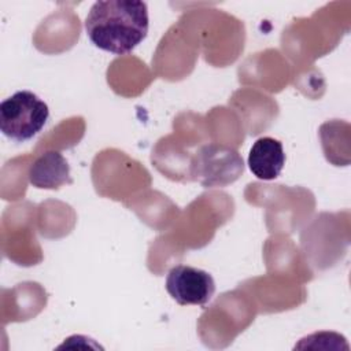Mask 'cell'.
<instances>
[{
    "instance_id": "cell-5",
    "label": "cell",
    "mask_w": 351,
    "mask_h": 351,
    "mask_svg": "<svg viewBox=\"0 0 351 351\" xmlns=\"http://www.w3.org/2000/svg\"><path fill=\"white\" fill-rule=\"evenodd\" d=\"M27 178L38 189H58L73 182L69 162L58 151H47L37 156L29 167Z\"/></svg>"
},
{
    "instance_id": "cell-6",
    "label": "cell",
    "mask_w": 351,
    "mask_h": 351,
    "mask_svg": "<svg viewBox=\"0 0 351 351\" xmlns=\"http://www.w3.org/2000/svg\"><path fill=\"white\" fill-rule=\"evenodd\" d=\"M285 165V152L280 140L265 136L258 138L248 154V167L259 180L269 181L280 176Z\"/></svg>"
},
{
    "instance_id": "cell-2",
    "label": "cell",
    "mask_w": 351,
    "mask_h": 351,
    "mask_svg": "<svg viewBox=\"0 0 351 351\" xmlns=\"http://www.w3.org/2000/svg\"><path fill=\"white\" fill-rule=\"evenodd\" d=\"M48 118L47 103L30 90H18L0 103V130L16 143L33 138Z\"/></svg>"
},
{
    "instance_id": "cell-1",
    "label": "cell",
    "mask_w": 351,
    "mask_h": 351,
    "mask_svg": "<svg viewBox=\"0 0 351 351\" xmlns=\"http://www.w3.org/2000/svg\"><path fill=\"white\" fill-rule=\"evenodd\" d=\"M148 5L141 0H99L85 18L90 43L103 51L130 53L148 34Z\"/></svg>"
},
{
    "instance_id": "cell-3",
    "label": "cell",
    "mask_w": 351,
    "mask_h": 351,
    "mask_svg": "<svg viewBox=\"0 0 351 351\" xmlns=\"http://www.w3.org/2000/svg\"><path fill=\"white\" fill-rule=\"evenodd\" d=\"M244 163L240 154L223 144L203 145L191 162V176L204 188L226 186L243 173Z\"/></svg>"
},
{
    "instance_id": "cell-4",
    "label": "cell",
    "mask_w": 351,
    "mask_h": 351,
    "mask_svg": "<svg viewBox=\"0 0 351 351\" xmlns=\"http://www.w3.org/2000/svg\"><path fill=\"white\" fill-rule=\"evenodd\" d=\"M166 291L181 306H206L215 292L213 276L199 267L177 265L166 277Z\"/></svg>"
}]
</instances>
